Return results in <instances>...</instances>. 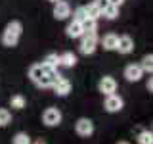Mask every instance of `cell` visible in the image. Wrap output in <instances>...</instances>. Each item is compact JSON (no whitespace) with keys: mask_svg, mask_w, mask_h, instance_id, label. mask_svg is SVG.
<instances>
[{"mask_svg":"<svg viewBox=\"0 0 153 144\" xmlns=\"http://www.w3.org/2000/svg\"><path fill=\"white\" fill-rule=\"evenodd\" d=\"M61 119H63V115H61V112L57 108H46L42 112V123L46 127H57L61 123Z\"/></svg>","mask_w":153,"mask_h":144,"instance_id":"3957f363","label":"cell"},{"mask_svg":"<svg viewBox=\"0 0 153 144\" xmlns=\"http://www.w3.org/2000/svg\"><path fill=\"white\" fill-rule=\"evenodd\" d=\"M12 144H31V136L27 133H17L12 138Z\"/></svg>","mask_w":153,"mask_h":144,"instance_id":"d4e9b609","label":"cell"},{"mask_svg":"<svg viewBox=\"0 0 153 144\" xmlns=\"http://www.w3.org/2000/svg\"><path fill=\"white\" fill-rule=\"evenodd\" d=\"M42 64H44L46 67H50V69H57V65H59V54H56V52L48 54Z\"/></svg>","mask_w":153,"mask_h":144,"instance_id":"ac0fdd59","label":"cell"},{"mask_svg":"<svg viewBox=\"0 0 153 144\" xmlns=\"http://www.w3.org/2000/svg\"><path fill=\"white\" fill-rule=\"evenodd\" d=\"M59 65L63 67H75L76 65V56L73 54V52H63V54H59Z\"/></svg>","mask_w":153,"mask_h":144,"instance_id":"9a60e30c","label":"cell"},{"mask_svg":"<svg viewBox=\"0 0 153 144\" xmlns=\"http://www.w3.org/2000/svg\"><path fill=\"white\" fill-rule=\"evenodd\" d=\"M71 16V6L67 0H57V2L54 4V17L57 19V21H63V19H67Z\"/></svg>","mask_w":153,"mask_h":144,"instance_id":"52a82bcc","label":"cell"},{"mask_svg":"<svg viewBox=\"0 0 153 144\" xmlns=\"http://www.w3.org/2000/svg\"><path fill=\"white\" fill-rule=\"evenodd\" d=\"M12 123V113L6 108H0V127H6Z\"/></svg>","mask_w":153,"mask_h":144,"instance_id":"cb8c5ba5","label":"cell"},{"mask_svg":"<svg viewBox=\"0 0 153 144\" xmlns=\"http://www.w3.org/2000/svg\"><path fill=\"white\" fill-rule=\"evenodd\" d=\"M44 75H46V65L44 64H35V65L29 67V79H31L36 86L40 85V81L44 79Z\"/></svg>","mask_w":153,"mask_h":144,"instance_id":"9c48e42d","label":"cell"},{"mask_svg":"<svg viewBox=\"0 0 153 144\" xmlns=\"http://www.w3.org/2000/svg\"><path fill=\"white\" fill-rule=\"evenodd\" d=\"M146 86H147V90H149V92H151V90H153V83H151V79L147 81V85H146Z\"/></svg>","mask_w":153,"mask_h":144,"instance_id":"4316f807","label":"cell"},{"mask_svg":"<svg viewBox=\"0 0 153 144\" xmlns=\"http://www.w3.org/2000/svg\"><path fill=\"white\" fill-rule=\"evenodd\" d=\"M50 2H54V4H56V2H57V0H50Z\"/></svg>","mask_w":153,"mask_h":144,"instance_id":"f546056e","label":"cell"},{"mask_svg":"<svg viewBox=\"0 0 153 144\" xmlns=\"http://www.w3.org/2000/svg\"><path fill=\"white\" fill-rule=\"evenodd\" d=\"M140 67H142L143 73H151V71H153V56L151 54H146V56H143Z\"/></svg>","mask_w":153,"mask_h":144,"instance_id":"ffe728a7","label":"cell"},{"mask_svg":"<svg viewBox=\"0 0 153 144\" xmlns=\"http://www.w3.org/2000/svg\"><path fill=\"white\" fill-rule=\"evenodd\" d=\"M31 144H46L44 140H35V142H31Z\"/></svg>","mask_w":153,"mask_h":144,"instance_id":"83f0119b","label":"cell"},{"mask_svg":"<svg viewBox=\"0 0 153 144\" xmlns=\"http://www.w3.org/2000/svg\"><path fill=\"white\" fill-rule=\"evenodd\" d=\"M138 144H153V133L151 131H142L138 134Z\"/></svg>","mask_w":153,"mask_h":144,"instance_id":"7402d4cb","label":"cell"},{"mask_svg":"<svg viewBox=\"0 0 153 144\" xmlns=\"http://www.w3.org/2000/svg\"><path fill=\"white\" fill-rule=\"evenodd\" d=\"M73 19L75 21H79V23H82L84 19H88V14H86V6H79L73 12Z\"/></svg>","mask_w":153,"mask_h":144,"instance_id":"44dd1931","label":"cell"},{"mask_svg":"<svg viewBox=\"0 0 153 144\" xmlns=\"http://www.w3.org/2000/svg\"><path fill=\"white\" fill-rule=\"evenodd\" d=\"M117 144H130V142H126V140H121V142H117Z\"/></svg>","mask_w":153,"mask_h":144,"instance_id":"f1b7e54d","label":"cell"},{"mask_svg":"<svg viewBox=\"0 0 153 144\" xmlns=\"http://www.w3.org/2000/svg\"><path fill=\"white\" fill-rule=\"evenodd\" d=\"M86 14H88L90 19H96V21H98V19L102 17V8L98 6V2H92V4L86 6Z\"/></svg>","mask_w":153,"mask_h":144,"instance_id":"e0dca14e","label":"cell"},{"mask_svg":"<svg viewBox=\"0 0 153 144\" xmlns=\"http://www.w3.org/2000/svg\"><path fill=\"white\" fill-rule=\"evenodd\" d=\"M65 33H67V37L69 38H80L84 35V29H82V23H79V21H71L69 25H67V29H65Z\"/></svg>","mask_w":153,"mask_h":144,"instance_id":"4fadbf2b","label":"cell"},{"mask_svg":"<svg viewBox=\"0 0 153 144\" xmlns=\"http://www.w3.org/2000/svg\"><path fill=\"white\" fill-rule=\"evenodd\" d=\"M75 131L79 136H92L94 134V123H92V119H88V117H80L79 121L75 123Z\"/></svg>","mask_w":153,"mask_h":144,"instance_id":"5b68a950","label":"cell"},{"mask_svg":"<svg viewBox=\"0 0 153 144\" xmlns=\"http://www.w3.org/2000/svg\"><path fill=\"white\" fill-rule=\"evenodd\" d=\"M98 88H100V92H102L103 96H107V94H113V92H117V81L113 79V77H109V75H105L100 79V83H98Z\"/></svg>","mask_w":153,"mask_h":144,"instance_id":"ba28073f","label":"cell"},{"mask_svg":"<svg viewBox=\"0 0 153 144\" xmlns=\"http://www.w3.org/2000/svg\"><path fill=\"white\" fill-rule=\"evenodd\" d=\"M107 2H109V4H113V6H119V8H121L124 0H107Z\"/></svg>","mask_w":153,"mask_h":144,"instance_id":"484cf974","label":"cell"},{"mask_svg":"<svg viewBox=\"0 0 153 144\" xmlns=\"http://www.w3.org/2000/svg\"><path fill=\"white\" fill-rule=\"evenodd\" d=\"M142 77H143V71H142L140 64H128L124 67V79L128 83H138Z\"/></svg>","mask_w":153,"mask_h":144,"instance_id":"8992f818","label":"cell"},{"mask_svg":"<svg viewBox=\"0 0 153 144\" xmlns=\"http://www.w3.org/2000/svg\"><path fill=\"white\" fill-rule=\"evenodd\" d=\"M98 35L96 33H84L82 37H80V44H79V50L80 54L84 56H90L96 52V48H98Z\"/></svg>","mask_w":153,"mask_h":144,"instance_id":"7a4b0ae2","label":"cell"},{"mask_svg":"<svg viewBox=\"0 0 153 144\" xmlns=\"http://www.w3.org/2000/svg\"><path fill=\"white\" fill-rule=\"evenodd\" d=\"M25 96L23 94H13L12 98H10V106H12L13 110H23L25 108Z\"/></svg>","mask_w":153,"mask_h":144,"instance_id":"d6986e66","label":"cell"},{"mask_svg":"<svg viewBox=\"0 0 153 144\" xmlns=\"http://www.w3.org/2000/svg\"><path fill=\"white\" fill-rule=\"evenodd\" d=\"M82 29H84V33H96L98 31V21L96 19H84L82 21Z\"/></svg>","mask_w":153,"mask_h":144,"instance_id":"603a6c76","label":"cell"},{"mask_svg":"<svg viewBox=\"0 0 153 144\" xmlns=\"http://www.w3.org/2000/svg\"><path fill=\"white\" fill-rule=\"evenodd\" d=\"M117 42H119V35H115V33H107V35L102 38L103 50H115V48H117Z\"/></svg>","mask_w":153,"mask_h":144,"instance_id":"5bb4252c","label":"cell"},{"mask_svg":"<svg viewBox=\"0 0 153 144\" xmlns=\"http://www.w3.org/2000/svg\"><path fill=\"white\" fill-rule=\"evenodd\" d=\"M102 17L105 19H117L119 17V6H113V4H107V6L103 8V12H102Z\"/></svg>","mask_w":153,"mask_h":144,"instance_id":"2e32d148","label":"cell"},{"mask_svg":"<svg viewBox=\"0 0 153 144\" xmlns=\"http://www.w3.org/2000/svg\"><path fill=\"white\" fill-rule=\"evenodd\" d=\"M21 33H23V25H21V21H17V19H13V21H10L6 27H4V31H2V44L4 46H8V48H12V46H16L17 42H19V38H21Z\"/></svg>","mask_w":153,"mask_h":144,"instance_id":"6da1fadb","label":"cell"},{"mask_svg":"<svg viewBox=\"0 0 153 144\" xmlns=\"http://www.w3.org/2000/svg\"><path fill=\"white\" fill-rule=\"evenodd\" d=\"M115 50H117L119 54H123V56L130 54V52L134 50V40H132V37H128V35L119 37V42H117V48H115Z\"/></svg>","mask_w":153,"mask_h":144,"instance_id":"30bf717a","label":"cell"},{"mask_svg":"<svg viewBox=\"0 0 153 144\" xmlns=\"http://www.w3.org/2000/svg\"><path fill=\"white\" fill-rule=\"evenodd\" d=\"M59 77L61 75L57 73V69H50V67H46V75H44V79L40 81L38 88H52V85H54Z\"/></svg>","mask_w":153,"mask_h":144,"instance_id":"7c38bea8","label":"cell"},{"mask_svg":"<svg viewBox=\"0 0 153 144\" xmlns=\"http://www.w3.org/2000/svg\"><path fill=\"white\" fill-rule=\"evenodd\" d=\"M103 108H105V112H109V113H117L124 108V100L115 92L107 94L105 96V102H103Z\"/></svg>","mask_w":153,"mask_h":144,"instance_id":"277c9868","label":"cell"},{"mask_svg":"<svg viewBox=\"0 0 153 144\" xmlns=\"http://www.w3.org/2000/svg\"><path fill=\"white\" fill-rule=\"evenodd\" d=\"M52 88H54V92L57 96H67V94L71 92V81L65 79V77H59V79L52 85Z\"/></svg>","mask_w":153,"mask_h":144,"instance_id":"8fae6325","label":"cell"}]
</instances>
